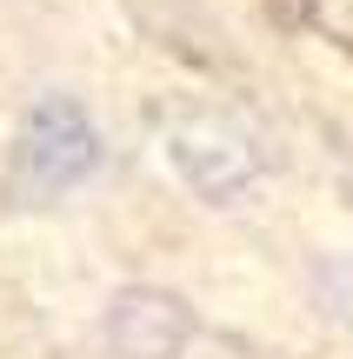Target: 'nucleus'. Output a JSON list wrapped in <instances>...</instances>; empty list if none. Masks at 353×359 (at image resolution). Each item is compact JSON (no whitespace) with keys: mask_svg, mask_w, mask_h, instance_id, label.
Returning a JSON list of instances; mask_svg holds the SVG:
<instances>
[{"mask_svg":"<svg viewBox=\"0 0 353 359\" xmlns=\"http://www.w3.org/2000/svg\"><path fill=\"white\" fill-rule=\"evenodd\" d=\"M20 167H27L34 187H74V180L93 167V127L74 107H40L34 127H27Z\"/></svg>","mask_w":353,"mask_h":359,"instance_id":"1","label":"nucleus"}]
</instances>
